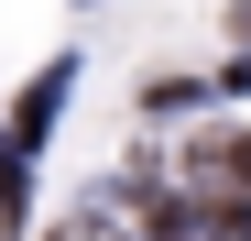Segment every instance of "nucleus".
Segmentation results:
<instances>
[{
	"label": "nucleus",
	"instance_id": "f257e3e1",
	"mask_svg": "<svg viewBox=\"0 0 251 241\" xmlns=\"http://www.w3.org/2000/svg\"><path fill=\"white\" fill-rule=\"evenodd\" d=\"M44 241H120L109 219H66V230H44Z\"/></svg>",
	"mask_w": 251,
	"mask_h": 241
}]
</instances>
